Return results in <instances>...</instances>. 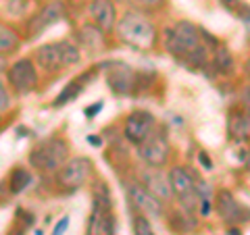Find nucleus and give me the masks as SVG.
I'll return each instance as SVG.
<instances>
[{
    "mask_svg": "<svg viewBox=\"0 0 250 235\" xmlns=\"http://www.w3.org/2000/svg\"><path fill=\"white\" fill-rule=\"evenodd\" d=\"M169 183H171V190H173V196H177L179 200L196 194V183H194L192 175L184 167H173L169 171Z\"/></svg>",
    "mask_w": 250,
    "mask_h": 235,
    "instance_id": "dca6fc26",
    "label": "nucleus"
},
{
    "mask_svg": "<svg viewBox=\"0 0 250 235\" xmlns=\"http://www.w3.org/2000/svg\"><path fill=\"white\" fill-rule=\"evenodd\" d=\"M106 83H108V88L115 94H119V96H129V94H134L136 85H138V73L129 65H121L119 62V65L108 69Z\"/></svg>",
    "mask_w": 250,
    "mask_h": 235,
    "instance_id": "4468645a",
    "label": "nucleus"
},
{
    "mask_svg": "<svg viewBox=\"0 0 250 235\" xmlns=\"http://www.w3.org/2000/svg\"><path fill=\"white\" fill-rule=\"evenodd\" d=\"M246 73L250 75V59H248V62H246Z\"/></svg>",
    "mask_w": 250,
    "mask_h": 235,
    "instance_id": "2f4dec72",
    "label": "nucleus"
},
{
    "mask_svg": "<svg viewBox=\"0 0 250 235\" xmlns=\"http://www.w3.org/2000/svg\"><path fill=\"white\" fill-rule=\"evenodd\" d=\"M244 164L250 169V150H246V152H244Z\"/></svg>",
    "mask_w": 250,
    "mask_h": 235,
    "instance_id": "7c9ffc66",
    "label": "nucleus"
},
{
    "mask_svg": "<svg viewBox=\"0 0 250 235\" xmlns=\"http://www.w3.org/2000/svg\"><path fill=\"white\" fill-rule=\"evenodd\" d=\"M6 77H9V85L19 96H27L38 88V71L29 59H19L13 62L6 71Z\"/></svg>",
    "mask_w": 250,
    "mask_h": 235,
    "instance_id": "423d86ee",
    "label": "nucleus"
},
{
    "mask_svg": "<svg viewBox=\"0 0 250 235\" xmlns=\"http://www.w3.org/2000/svg\"><path fill=\"white\" fill-rule=\"evenodd\" d=\"M19 48V36L15 34L11 27H6L0 23V54L13 52Z\"/></svg>",
    "mask_w": 250,
    "mask_h": 235,
    "instance_id": "aec40b11",
    "label": "nucleus"
},
{
    "mask_svg": "<svg viewBox=\"0 0 250 235\" xmlns=\"http://www.w3.org/2000/svg\"><path fill=\"white\" fill-rule=\"evenodd\" d=\"M36 60L46 73H61L65 67H69L62 40L40 46V48L36 50Z\"/></svg>",
    "mask_w": 250,
    "mask_h": 235,
    "instance_id": "f8f14e48",
    "label": "nucleus"
},
{
    "mask_svg": "<svg viewBox=\"0 0 250 235\" xmlns=\"http://www.w3.org/2000/svg\"><path fill=\"white\" fill-rule=\"evenodd\" d=\"M242 104L250 108V85H246V88L242 90Z\"/></svg>",
    "mask_w": 250,
    "mask_h": 235,
    "instance_id": "cd10ccee",
    "label": "nucleus"
},
{
    "mask_svg": "<svg viewBox=\"0 0 250 235\" xmlns=\"http://www.w3.org/2000/svg\"><path fill=\"white\" fill-rule=\"evenodd\" d=\"M82 88H83V83H82V79H73L71 83L67 85L65 90H62L59 96H57V106H62V104H67L69 100H75V96H80V92H82Z\"/></svg>",
    "mask_w": 250,
    "mask_h": 235,
    "instance_id": "412c9836",
    "label": "nucleus"
},
{
    "mask_svg": "<svg viewBox=\"0 0 250 235\" xmlns=\"http://www.w3.org/2000/svg\"><path fill=\"white\" fill-rule=\"evenodd\" d=\"M111 206V192L103 181H98L94 185V206L85 235H115V216Z\"/></svg>",
    "mask_w": 250,
    "mask_h": 235,
    "instance_id": "f03ea898",
    "label": "nucleus"
},
{
    "mask_svg": "<svg viewBox=\"0 0 250 235\" xmlns=\"http://www.w3.org/2000/svg\"><path fill=\"white\" fill-rule=\"evenodd\" d=\"M31 183V173L25 169V167H17V169H13V173L9 177V190L11 194H21V192H25L27 187Z\"/></svg>",
    "mask_w": 250,
    "mask_h": 235,
    "instance_id": "6ab92c4d",
    "label": "nucleus"
},
{
    "mask_svg": "<svg viewBox=\"0 0 250 235\" xmlns=\"http://www.w3.org/2000/svg\"><path fill=\"white\" fill-rule=\"evenodd\" d=\"M6 69V59H4V54H0V73H2Z\"/></svg>",
    "mask_w": 250,
    "mask_h": 235,
    "instance_id": "c756f323",
    "label": "nucleus"
},
{
    "mask_svg": "<svg viewBox=\"0 0 250 235\" xmlns=\"http://www.w3.org/2000/svg\"><path fill=\"white\" fill-rule=\"evenodd\" d=\"M117 36L131 48L150 50L156 44V27L140 13H127L117 21Z\"/></svg>",
    "mask_w": 250,
    "mask_h": 235,
    "instance_id": "f257e3e1",
    "label": "nucleus"
},
{
    "mask_svg": "<svg viewBox=\"0 0 250 235\" xmlns=\"http://www.w3.org/2000/svg\"><path fill=\"white\" fill-rule=\"evenodd\" d=\"M90 17L94 25L103 31H111L117 27V9L113 0H92L90 2Z\"/></svg>",
    "mask_w": 250,
    "mask_h": 235,
    "instance_id": "2eb2a0df",
    "label": "nucleus"
},
{
    "mask_svg": "<svg viewBox=\"0 0 250 235\" xmlns=\"http://www.w3.org/2000/svg\"><path fill=\"white\" fill-rule=\"evenodd\" d=\"M127 196H129L131 204H134L142 215H146V216H161L163 215V208H161L163 202L159 198H154V196L142 185V181L140 183L129 181L127 183Z\"/></svg>",
    "mask_w": 250,
    "mask_h": 235,
    "instance_id": "ddd939ff",
    "label": "nucleus"
},
{
    "mask_svg": "<svg viewBox=\"0 0 250 235\" xmlns=\"http://www.w3.org/2000/svg\"><path fill=\"white\" fill-rule=\"evenodd\" d=\"M154 117L148 113V111H134L127 119H125L123 125V136L129 139L131 144L140 146L142 142H146L148 137L154 133Z\"/></svg>",
    "mask_w": 250,
    "mask_h": 235,
    "instance_id": "6e6552de",
    "label": "nucleus"
},
{
    "mask_svg": "<svg viewBox=\"0 0 250 235\" xmlns=\"http://www.w3.org/2000/svg\"><path fill=\"white\" fill-rule=\"evenodd\" d=\"M62 19H65V4H62L61 0H54V2L46 4L36 17L29 19L27 34H29V38H36V36H40L42 31H46L48 27H52L54 23H59Z\"/></svg>",
    "mask_w": 250,
    "mask_h": 235,
    "instance_id": "9d476101",
    "label": "nucleus"
},
{
    "mask_svg": "<svg viewBox=\"0 0 250 235\" xmlns=\"http://www.w3.org/2000/svg\"><path fill=\"white\" fill-rule=\"evenodd\" d=\"M198 160L202 162V169H207V171H210V169H213V160H210V158H208V156H207L205 152H200V154H198Z\"/></svg>",
    "mask_w": 250,
    "mask_h": 235,
    "instance_id": "bb28decb",
    "label": "nucleus"
},
{
    "mask_svg": "<svg viewBox=\"0 0 250 235\" xmlns=\"http://www.w3.org/2000/svg\"><path fill=\"white\" fill-rule=\"evenodd\" d=\"M140 179L142 185L150 192L154 198H159L161 202H169L173 198V190L169 183V175H165L161 171V167H144L140 171Z\"/></svg>",
    "mask_w": 250,
    "mask_h": 235,
    "instance_id": "9b49d317",
    "label": "nucleus"
},
{
    "mask_svg": "<svg viewBox=\"0 0 250 235\" xmlns=\"http://www.w3.org/2000/svg\"><path fill=\"white\" fill-rule=\"evenodd\" d=\"M67 227H69V216H62L61 221L57 223V227H54V233L52 235H62L67 231Z\"/></svg>",
    "mask_w": 250,
    "mask_h": 235,
    "instance_id": "393cba45",
    "label": "nucleus"
},
{
    "mask_svg": "<svg viewBox=\"0 0 250 235\" xmlns=\"http://www.w3.org/2000/svg\"><path fill=\"white\" fill-rule=\"evenodd\" d=\"M138 154L148 167H165L171 154V146L165 133H152L150 137L138 146Z\"/></svg>",
    "mask_w": 250,
    "mask_h": 235,
    "instance_id": "0eeeda50",
    "label": "nucleus"
},
{
    "mask_svg": "<svg viewBox=\"0 0 250 235\" xmlns=\"http://www.w3.org/2000/svg\"><path fill=\"white\" fill-rule=\"evenodd\" d=\"M210 185L207 183V181H198L196 183V194H198V198L200 200H210Z\"/></svg>",
    "mask_w": 250,
    "mask_h": 235,
    "instance_id": "b1692460",
    "label": "nucleus"
},
{
    "mask_svg": "<svg viewBox=\"0 0 250 235\" xmlns=\"http://www.w3.org/2000/svg\"><path fill=\"white\" fill-rule=\"evenodd\" d=\"M200 44V29L190 21H177L167 36V50L177 59H188Z\"/></svg>",
    "mask_w": 250,
    "mask_h": 235,
    "instance_id": "20e7f679",
    "label": "nucleus"
},
{
    "mask_svg": "<svg viewBox=\"0 0 250 235\" xmlns=\"http://www.w3.org/2000/svg\"><path fill=\"white\" fill-rule=\"evenodd\" d=\"M11 108V96L6 92V85L0 81V113H6Z\"/></svg>",
    "mask_w": 250,
    "mask_h": 235,
    "instance_id": "5701e85b",
    "label": "nucleus"
},
{
    "mask_svg": "<svg viewBox=\"0 0 250 235\" xmlns=\"http://www.w3.org/2000/svg\"><path fill=\"white\" fill-rule=\"evenodd\" d=\"M134 2H138L140 6H146V9H154V6L163 4V0H134Z\"/></svg>",
    "mask_w": 250,
    "mask_h": 235,
    "instance_id": "a878e982",
    "label": "nucleus"
},
{
    "mask_svg": "<svg viewBox=\"0 0 250 235\" xmlns=\"http://www.w3.org/2000/svg\"><path fill=\"white\" fill-rule=\"evenodd\" d=\"M134 235H154L150 221H148V216L142 213L136 215V218H134Z\"/></svg>",
    "mask_w": 250,
    "mask_h": 235,
    "instance_id": "4be33fe9",
    "label": "nucleus"
},
{
    "mask_svg": "<svg viewBox=\"0 0 250 235\" xmlns=\"http://www.w3.org/2000/svg\"><path fill=\"white\" fill-rule=\"evenodd\" d=\"M229 133L233 139H246L250 137V117L236 113L229 117Z\"/></svg>",
    "mask_w": 250,
    "mask_h": 235,
    "instance_id": "a211bd4d",
    "label": "nucleus"
},
{
    "mask_svg": "<svg viewBox=\"0 0 250 235\" xmlns=\"http://www.w3.org/2000/svg\"><path fill=\"white\" fill-rule=\"evenodd\" d=\"M69 158V144L62 137H50L38 144L34 150L29 152V164L44 173H54L67 162Z\"/></svg>",
    "mask_w": 250,
    "mask_h": 235,
    "instance_id": "7ed1b4c3",
    "label": "nucleus"
},
{
    "mask_svg": "<svg viewBox=\"0 0 250 235\" xmlns=\"http://www.w3.org/2000/svg\"><path fill=\"white\" fill-rule=\"evenodd\" d=\"M100 108H103V104H96L94 108H88V111H85V115H90V117H92V115H96V113L100 111Z\"/></svg>",
    "mask_w": 250,
    "mask_h": 235,
    "instance_id": "c85d7f7f",
    "label": "nucleus"
},
{
    "mask_svg": "<svg viewBox=\"0 0 250 235\" xmlns=\"http://www.w3.org/2000/svg\"><path fill=\"white\" fill-rule=\"evenodd\" d=\"M217 213L223 218V223H228V225H240L250 218V208L242 206L228 190L217 192Z\"/></svg>",
    "mask_w": 250,
    "mask_h": 235,
    "instance_id": "1a4fd4ad",
    "label": "nucleus"
},
{
    "mask_svg": "<svg viewBox=\"0 0 250 235\" xmlns=\"http://www.w3.org/2000/svg\"><path fill=\"white\" fill-rule=\"evenodd\" d=\"M213 67L217 69V73H221V75H231L233 73V67H236V62H233L231 52L225 48V46H217V48H215Z\"/></svg>",
    "mask_w": 250,
    "mask_h": 235,
    "instance_id": "f3484780",
    "label": "nucleus"
},
{
    "mask_svg": "<svg viewBox=\"0 0 250 235\" xmlns=\"http://www.w3.org/2000/svg\"><path fill=\"white\" fill-rule=\"evenodd\" d=\"M92 160L85 156H75V158L67 160L59 169V183L65 190H77L83 183H88V179L92 177Z\"/></svg>",
    "mask_w": 250,
    "mask_h": 235,
    "instance_id": "39448f33",
    "label": "nucleus"
}]
</instances>
